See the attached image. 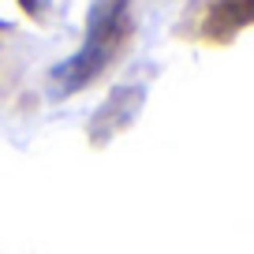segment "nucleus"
<instances>
[{
    "label": "nucleus",
    "mask_w": 254,
    "mask_h": 254,
    "mask_svg": "<svg viewBox=\"0 0 254 254\" xmlns=\"http://www.w3.org/2000/svg\"><path fill=\"white\" fill-rule=\"evenodd\" d=\"M124 26H127V4L124 0H97V8L90 11V26H86L82 49L71 56V60H64L60 67H56L53 82L64 90V94L86 86V82L101 71V64L109 60L112 45L124 38Z\"/></svg>",
    "instance_id": "nucleus-1"
}]
</instances>
